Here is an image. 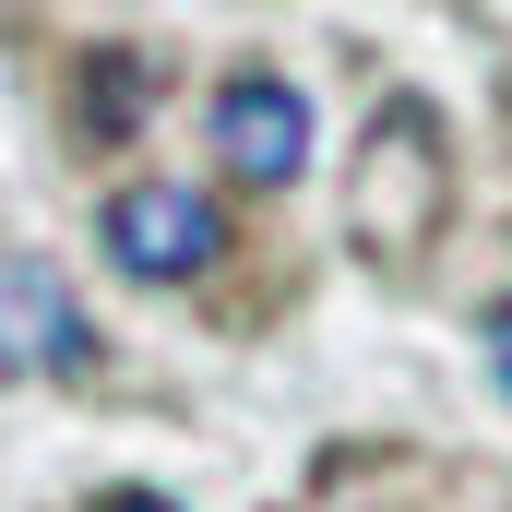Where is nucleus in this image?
<instances>
[{
    "mask_svg": "<svg viewBox=\"0 0 512 512\" xmlns=\"http://www.w3.org/2000/svg\"><path fill=\"white\" fill-rule=\"evenodd\" d=\"M441 203H453V155H441V120L417 108V96H393L370 143H358V191H346V215H358V239L382 262H417L441 239Z\"/></svg>",
    "mask_w": 512,
    "mask_h": 512,
    "instance_id": "1",
    "label": "nucleus"
},
{
    "mask_svg": "<svg viewBox=\"0 0 512 512\" xmlns=\"http://www.w3.org/2000/svg\"><path fill=\"white\" fill-rule=\"evenodd\" d=\"M84 358H96L84 310L36 262H0V370H84Z\"/></svg>",
    "mask_w": 512,
    "mask_h": 512,
    "instance_id": "4",
    "label": "nucleus"
},
{
    "mask_svg": "<svg viewBox=\"0 0 512 512\" xmlns=\"http://www.w3.org/2000/svg\"><path fill=\"white\" fill-rule=\"evenodd\" d=\"M96 512H179V501H167V489H108Z\"/></svg>",
    "mask_w": 512,
    "mask_h": 512,
    "instance_id": "7",
    "label": "nucleus"
},
{
    "mask_svg": "<svg viewBox=\"0 0 512 512\" xmlns=\"http://www.w3.org/2000/svg\"><path fill=\"white\" fill-rule=\"evenodd\" d=\"M96 239H108V262L143 274V286H191L203 262L227 251V215H215L191 179H131V191H108Z\"/></svg>",
    "mask_w": 512,
    "mask_h": 512,
    "instance_id": "2",
    "label": "nucleus"
},
{
    "mask_svg": "<svg viewBox=\"0 0 512 512\" xmlns=\"http://www.w3.org/2000/svg\"><path fill=\"white\" fill-rule=\"evenodd\" d=\"M215 155L251 179V191H286L310 167V96L286 72H227L215 84Z\"/></svg>",
    "mask_w": 512,
    "mask_h": 512,
    "instance_id": "3",
    "label": "nucleus"
},
{
    "mask_svg": "<svg viewBox=\"0 0 512 512\" xmlns=\"http://www.w3.org/2000/svg\"><path fill=\"white\" fill-rule=\"evenodd\" d=\"M131 108H143V60L108 48V60H96V84H84V120H96V131H131Z\"/></svg>",
    "mask_w": 512,
    "mask_h": 512,
    "instance_id": "5",
    "label": "nucleus"
},
{
    "mask_svg": "<svg viewBox=\"0 0 512 512\" xmlns=\"http://www.w3.org/2000/svg\"><path fill=\"white\" fill-rule=\"evenodd\" d=\"M489 370H501V382H512V298H501V310H489Z\"/></svg>",
    "mask_w": 512,
    "mask_h": 512,
    "instance_id": "6",
    "label": "nucleus"
}]
</instances>
